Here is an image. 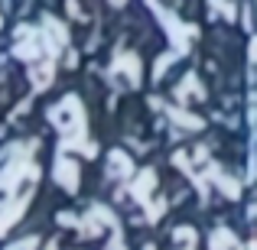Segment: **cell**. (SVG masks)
<instances>
[{
    "instance_id": "obj_1",
    "label": "cell",
    "mask_w": 257,
    "mask_h": 250,
    "mask_svg": "<svg viewBox=\"0 0 257 250\" xmlns=\"http://www.w3.org/2000/svg\"><path fill=\"white\" fill-rule=\"evenodd\" d=\"M33 146L36 143H17L10 146V150L4 153V169H0V192H13V188L23 182V172H33ZM26 198H10L4 208H0V234L7 231V227L13 224V221L20 218V211H23Z\"/></svg>"
},
{
    "instance_id": "obj_2",
    "label": "cell",
    "mask_w": 257,
    "mask_h": 250,
    "mask_svg": "<svg viewBox=\"0 0 257 250\" xmlns=\"http://www.w3.org/2000/svg\"><path fill=\"white\" fill-rule=\"evenodd\" d=\"M49 120L62 130V137H65L62 140V153L72 150V146H75V150H85L88 156L94 153V146L85 140V111H82V101H78V98L69 94L59 107L49 111Z\"/></svg>"
},
{
    "instance_id": "obj_3",
    "label": "cell",
    "mask_w": 257,
    "mask_h": 250,
    "mask_svg": "<svg viewBox=\"0 0 257 250\" xmlns=\"http://www.w3.org/2000/svg\"><path fill=\"white\" fill-rule=\"evenodd\" d=\"M111 78H120V82H127V85H137V78H140V62H137V56L134 52H120L117 56V62H114V69H111Z\"/></svg>"
},
{
    "instance_id": "obj_4",
    "label": "cell",
    "mask_w": 257,
    "mask_h": 250,
    "mask_svg": "<svg viewBox=\"0 0 257 250\" xmlns=\"http://www.w3.org/2000/svg\"><path fill=\"white\" fill-rule=\"evenodd\" d=\"M212 250H241V247H238V240H234V234L215 231L212 234Z\"/></svg>"
},
{
    "instance_id": "obj_5",
    "label": "cell",
    "mask_w": 257,
    "mask_h": 250,
    "mask_svg": "<svg viewBox=\"0 0 257 250\" xmlns=\"http://www.w3.org/2000/svg\"><path fill=\"white\" fill-rule=\"evenodd\" d=\"M10 250H36V237H30L26 244H17V247H10Z\"/></svg>"
}]
</instances>
